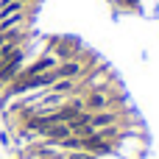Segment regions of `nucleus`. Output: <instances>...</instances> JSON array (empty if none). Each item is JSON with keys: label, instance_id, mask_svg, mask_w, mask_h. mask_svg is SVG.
I'll return each instance as SVG.
<instances>
[{"label": "nucleus", "instance_id": "1", "mask_svg": "<svg viewBox=\"0 0 159 159\" xmlns=\"http://www.w3.org/2000/svg\"><path fill=\"white\" fill-rule=\"evenodd\" d=\"M22 64H25V50L22 48H17L14 53H8L6 59H0V81L3 84H11L22 73Z\"/></svg>", "mask_w": 159, "mask_h": 159}, {"label": "nucleus", "instance_id": "2", "mask_svg": "<svg viewBox=\"0 0 159 159\" xmlns=\"http://www.w3.org/2000/svg\"><path fill=\"white\" fill-rule=\"evenodd\" d=\"M84 109L87 112H103V109H112V95L106 89H92L87 98H84Z\"/></svg>", "mask_w": 159, "mask_h": 159}, {"label": "nucleus", "instance_id": "3", "mask_svg": "<svg viewBox=\"0 0 159 159\" xmlns=\"http://www.w3.org/2000/svg\"><path fill=\"white\" fill-rule=\"evenodd\" d=\"M56 67H59V59H56V56H42V59L34 61L31 67H22L20 75H42V73H50V70H56Z\"/></svg>", "mask_w": 159, "mask_h": 159}, {"label": "nucleus", "instance_id": "4", "mask_svg": "<svg viewBox=\"0 0 159 159\" xmlns=\"http://www.w3.org/2000/svg\"><path fill=\"white\" fill-rule=\"evenodd\" d=\"M22 20H25V8H17V11H3V14H0V31H8V28L22 25Z\"/></svg>", "mask_w": 159, "mask_h": 159}, {"label": "nucleus", "instance_id": "5", "mask_svg": "<svg viewBox=\"0 0 159 159\" xmlns=\"http://www.w3.org/2000/svg\"><path fill=\"white\" fill-rule=\"evenodd\" d=\"M17 8H25V0H0V14L3 11H17Z\"/></svg>", "mask_w": 159, "mask_h": 159}, {"label": "nucleus", "instance_id": "6", "mask_svg": "<svg viewBox=\"0 0 159 159\" xmlns=\"http://www.w3.org/2000/svg\"><path fill=\"white\" fill-rule=\"evenodd\" d=\"M64 159H101V157H95V154H89V151H67Z\"/></svg>", "mask_w": 159, "mask_h": 159}, {"label": "nucleus", "instance_id": "7", "mask_svg": "<svg viewBox=\"0 0 159 159\" xmlns=\"http://www.w3.org/2000/svg\"><path fill=\"white\" fill-rule=\"evenodd\" d=\"M0 143H3V145H6V148H8V145H11V140H8V134H6V131H0Z\"/></svg>", "mask_w": 159, "mask_h": 159}]
</instances>
